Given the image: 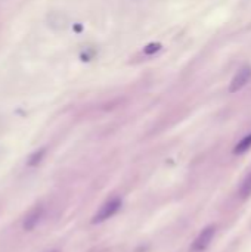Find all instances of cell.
Masks as SVG:
<instances>
[{
  "instance_id": "8992f818",
  "label": "cell",
  "mask_w": 251,
  "mask_h": 252,
  "mask_svg": "<svg viewBox=\"0 0 251 252\" xmlns=\"http://www.w3.org/2000/svg\"><path fill=\"white\" fill-rule=\"evenodd\" d=\"M250 195H251V174H248V176L245 177V180L242 182L241 189H239V196H241L242 199L248 198Z\"/></svg>"
},
{
  "instance_id": "3957f363",
  "label": "cell",
  "mask_w": 251,
  "mask_h": 252,
  "mask_svg": "<svg viewBox=\"0 0 251 252\" xmlns=\"http://www.w3.org/2000/svg\"><path fill=\"white\" fill-rule=\"evenodd\" d=\"M250 80H251V66H244V68H241V69L235 74V77L232 78V81H230L229 92H230V93L239 92Z\"/></svg>"
},
{
  "instance_id": "277c9868",
  "label": "cell",
  "mask_w": 251,
  "mask_h": 252,
  "mask_svg": "<svg viewBox=\"0 0 251 252\" xmlns=\"http://www.w3.org/2000/svg\"><path fill=\"white\" fill-rule=\"evenodd\" d=\"M42 215H43V210H42V207H36V208H33V210L28 212V215L25 217V221H24V227H25V230H33V229L40 223Z\"/></svg>"
},
{
  "instance_id": "6da1fadb",
  "label": "cell",
  "mask_w": 251,
  "mask_h": 252,
  "mask_svg": "<svg viewBox=\"0 0 251 252\" xmlns=\"http://www.w3.org/2000/svg\"><path fill=\"white\" fill-rule=\"evenodd\" d=\"M120 207H121V199H120V198H113V199H110L108 202H105V204L99 208V211L95 214L92 223L96 224V223H102V221L111 218V217L120 210Z\"/></svg>"
},
{
  "instance_id": "7a4b0ae2",
  "label": "cell",
  "mask_w": 251,
  "mask_h": 252,
  "mask_svg": "<svg viewBox=\"0 0 251 252\" xmlns=\"http://www.w3.org/2000/svg\"><path fill=\"white\" fill-rule=\"evenodd\" d=\"M214 233H216V227L214 226H208L205 229H203V231L197 236V239L194 240L191 249L194 252H203L208 248L210 242L213 240L214 237Z\"/></svg>"
},
{
  "instance_id": "52a82bcc",
  "label": "cell",
  "mask_w": 251,
  "mask_h": 252,
  "mask_svg": "<svg viewBox=\"0 0 251 252\" xmlns=\"http://www.w3.org/2000/svg\"><path fill=\"white\" fill-rule=\"evenodd\" d=\"M161 49V44L160 43H149L146 47H143V53L145 55H152L155 52H158Z\"/></svg>"
},
{
  "instance_id": "5b68a950",
  "label": "cell",
  "mask_w": 251,
  "mask_h": 252,
  "mask_svg": "<svg viewBox=\"0 0 251 252\" xmlns=\"http://www.w3.org/2000/svg\"><path fill=\"white\" fill-rule=\"evenodd\" d=\"M250 147H251V134L245 136L241 142H238V145H236L235 149H233V153H235V155H242V153H245Z\"/></svg>"
}]
</instances>
